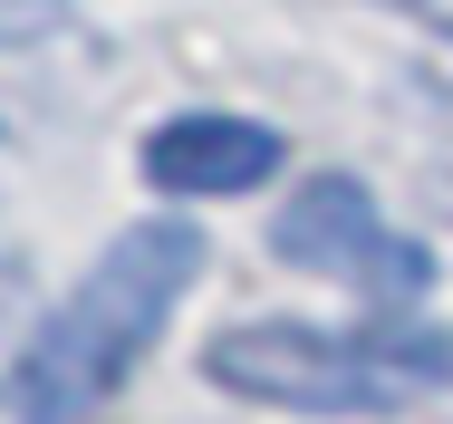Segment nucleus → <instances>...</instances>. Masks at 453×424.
I'll return each instance as SVG.
<instances>
[{
  "label": "nucleus",
  "mask_w": 453,
  "mask_h": 424,
  "mask_svg": "<svg viewBox=\"0 0 453 424\" xmlns=\"http://www.w3.org/2000/svg\"><path fill=\"white\" fill-rule=\"evenodd\" d=\"M193 270H203V232H193L183 212L126 222V232L78 270V289L29 328V347L10 357V415L19 424H88L96 405L145 366V347L174 328Z\"/></svg>",
  "instance_id": "obj_1"
},
{
  "label": "nucleus",
  "mask_w": 453,
  "mask_h": 424,
  "mask_svg": "<svg viewBox=\"0 0 453 424\" xmlns=\"http://www.w3.org/2000/svg\"><path fill=\"white\" fill-rule=\"evenodd\" d=\"M203 376H212L222 396H242V405L328 415V424L338 415H386V405L425 396V386L395 366L386 328L338 338V328H309V319H242V328H222V338L203 347Z\"/></svg>",
  "instance_id": "obj_2"
},
{
  "label": "nucleus",
  "mask_w": 453,
  "mask_h": 424,
  "mask_svg": "<svg viewBox=\"0 0 453 424\" xmlns=\"http://www.w3.org/2000/svg\"><path fill=\"white\" fill-rule=\"evenodd\" d=\"M271 251L289 260V270H309V280L357 289L376 319H405V309L434 289V251H425L405 222L376 212V193H366L357 173H309L271 212Z\"/></svg>",
  "instance_id": "obj_3"
},
{
  "label": "nucleus",
  "mask_w": 453,
  "mask_h": 424,
  "mask_svg": "<svg viewBox=\"0 0 453 424\" xmlns=\"http://www.w3.org/2000/svg\"><path fill=\"white\" fill-rule=\"evenodd\" d=\"M280 126L261 116H222V106H193V116H165L145 145H135V165L155 193H174V203H212V193H261L280 173Z\"/></svg>",
  "instance_id": "obj_4"
},
{
  "label": "nucleus",
  "mask_w": 453,
  "mask_h": 424,
  "mask_svg": "<svg viewBox=\"0 0 453 424\" xmlns=\"http://www.w3.org/2000/svg\"><path fill=\"white\" fill-rule=\"evenodd\" d=\"M68 29V0H0V49L19 39H58Z\"/></svg>",
  "instance_id": "obj_5"
},
{
  "label": "nucleus",
  "mask_w": 453,
  "mask_h": 424,
  "mask_svg": "<svg viewBox=\"0 0 453 424\" xmlns=\"http://www.w3.org/2000/svg\"><path fill=\"white\" fill-rule=\"evenodd\" d=\"M386 10H405V19H425L434 39H453V0H386Z\"/></svg>",
  "instance_id": "obj_6"
}]
</instances>
